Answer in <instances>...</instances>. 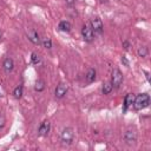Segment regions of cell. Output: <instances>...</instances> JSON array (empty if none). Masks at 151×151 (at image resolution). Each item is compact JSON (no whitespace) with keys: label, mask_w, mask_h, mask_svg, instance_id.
Returning a JSON list of instances; mask_svg holds the SVG:
<instances>
[{"label":"cell","mask_w":151,"mask_h":151,"mask_svg":"<svg viewBox=\"0 0 151 151\" xmlns=\"http://www.w3.org/2000/svg\"><path fill=\"white\" fill-rule=\"evenodd\" d=\"M13 94H14V97L15 98H21V96H22V86L21 85H19V86H17L15 88H14V91H13Z\"/></svg>","instance_id":"18"},{"label":"cell","mask_w":151,"mask_h":151,"mask_svg":"<svg viewBox=\"0 0 151 151\" xmlns=\"http://www.w3.org/2000/svg\"><path fill=\"white\" fill-rule=\"evenodd\" d=\"M122 63H123L125 66H129V60L126 59V57H125V55H123V57H122Z\"/></svg>","instance_id":"21"},{"label":"cell","mask_w":151,"mask_h":151,"mask_svg":"<svg viewBox=\"0 0 151 151\" xmlns=\"http://www.w3.org/2000/svg\"><path fill=\"white\" fill-rule=\"evenodd\" d=\"M31 60H32V63H33L34 65H38V64L41 61L40 55H39L38 53H35V52H33V53L31 54Z\"/></svg>","instance_id":"17"},{"label":"cell","mask_w":151,"mask_h":151,"mask_svg":"<svg viewBox=\"0 0 151 151\" xmlns=\"http://www.w3.org/2000/svg\"><path fill=\"white\" fill-rule=\"evenodd\" d=\"M91 27H92V29L96 32V33H101L103 32V21L99 19V18H93L92 20H91Z\"/></svg>","instance_id":"6"},{"label":"cell","mask_w":151,"mask_h":151,"mask_svg":"<svg viewBox=\"0 0 151 151\" xmlns=\"http://www.w3.org/2000/svg\"><path fill=\"white\" fill-rule=\"evenodd\" d=\"M137 53H138V57H140V58H145V57L147 55V47H145V46L139 47L138 51H137Z\"/></svg>","instance_id":"16"},{"label":"cell","mask_w":151,"mask_h":151,"mask_svg":"<svg viewBox=\"0 0 151 151\" xmlns=\"http://www.w3.org/2000/svg\"><path fill=\"white\" fill-rule=\"evenodd\" d=\"M27 37H28V40H31L34 45H39V44H40L39 34H38L34 29H29V31L27 32Z\"/></svg>","instance_id":"9"},{"label":"cell","mask_w":151,"mask_h":151,"mask_svg":"<svg viewBox=\"0 0 151 151\" xmlns=\"http://www.w3.org/2000/svg\"><path fill=\"white\" fill-rule=\"evenodd\" d=\"M136 140H137V132H136V130H132V129L126 130L125 133H124V142H125V144L132 145V144L136 143Z\"/></svg>","instance_id":"5"},{"label":"cell","mask_w":151,"mask_h":151,"mask_svg":"<svg viewBox=\"0 0 151 151\" xmlns=\"http://www.w3.org/2000/svg\"><path fill=\"white\" fill-rule=\"evenodd\" d=\"M2 66H4V70L7 72V73H9L12 70H13V67H14V61H13V59L12 58H6L5 60H4V64H2Z\"/></svg>","instance_id":"11"},{"label":"cell","mask_w":151,"mask_h":151,"mask_svg":"<svg viewBox=\"0 0 151 151\" xmlns=\"http://www.w3.org/2000/svg\"><path fill=\"white\" fill-rule=\"evenodd\" d=\"M73 137H74V132L72 127H65L61 132V142L63 144L70 145L73 142Z\"/></svg>","instance_id":"2"},{"label":"cell","mask_w":151,"mask_h":151,"mask_svg":"<svg viewBox=\"0 0 151 151\" xmlns=\"http://www.w3.org/2000/svg\"><path fill=\"white\" fill-rule=\"evenodd\" d=\"M1 37H2V33H1V31H0V39H1Z\"/></svg>","instance_id":"25"},{"label":"cell","mask_w":151,"mask_h":151,"mask_svg":"<svg viewBox=\"0 0 151 151\" xmlns=\"http://www.w3.org/2000/svg\"><path fill=\"white\" fill-rule=\"evenodd\" d=\"M50 127H51V123L48 120H44L41 123V125L39 126V130H38L39 136H46L50 132Z\"/></svg>","instance_id":"8"},{"label":"cell","mask_w":151,"mask_h":151,"mask_svg":"<svg viewBox=\"0 0 151 151\" xmlns=\"http://www.w3.org/2000/svg\"><path fill=\"white\" fill-rule=\"evenodd\" d=\"M123 83V74L118 68H113L112 77H111V84L114 88H119Z\"/></svg>","instance_id":"3"},{"label":"cell","mask_w":151,"mask_h":151,"mask_svg":"<svg viewBox=\"0 0 151 151\" xmlns=\"http://www.w3.org/2000/svg\"><path fill=\"white\" fill-rule=\"evenodd\" d=\"M150 104V96L147 93H142V94H138L134 100H133V106L136 110H143V109H146Z\"/></svg>","instance_id":"1"},{"label":"cell","mask_w":151,"mask_h":151,"mask_svg":"<svg viewBox=\"0 0 151 151\" xmlns=\"http://www.w3.org/2000/svg\"><path fill=\"white\" fill-rule=\"evenodd\" d=\"M66 92H67V86L64 84V83H60L58 86H57V88H55V91H54V94H55V98H58V99H60V98H63L65 94H66Z\"/></svg>","instance_id":"7"},{"label":"cell","mask_w":151,"mask_h":151,"mask_svg":"<svg viewBox=\"0 0 151 151\" xmlns=\"http://www.w3.org/2000/svg\"><path fill=\"white\" fill-rule=\"evenodd\" d=\"M42 45H44L45 48H48V50H50V48L52 47V41H51V39H50V38H44Z\"/></svg>","instance_id":"19"},{"label":"cell","mask_w":151,"mask_h":151,"mask_svg":"<svg viewBox=\"0 0 151 151\" xmlns=\"http://www.w3.org/2000/svg\"><path fill=\"white\" fill-rule=\"evenodd\" d=\"M74 2H76V0H66V5L70 7H72L74 5Z\"/></svg>","instance_id":"23"},{"label":"cell","mask_w":151,"mask_h":151,"mask_svg":"<svg viewBox=\"0 0 151 151\" xmlns=\"http://www.w3.org/2000/svg\"><path fill=\"white\" fill-rule=\"evenodd\" d=\"M5 123H6V119H5V116L4 114H0V130L5 126Z\"/></svg>","instance_id":"20"},{"label":"cell","mask_w":151,"mask_h":151,"mask_svg":"<svg viewBox=\"0 0 151 151\" xmlns=\"http://www.w3.org/2000/svg\"><path fill=\"white\" fill-rule=\"evenodd\" d=\"M81 35H83V39H84L86 42H91V41H93V39H94V34H93V29H92L91 25L86 24V25L83 26V28H81Z\"/></svg>","instance_id":"4"},{"label":"cell","mask_w":151,"mask_h":151,"mask_svg":"<svg viewBox=\"0 0 151 151\" xmlns=\"http://www.w3.org/2000/svg\"><path fill=\"white\" fill-rule=\"evenodd\" d=\"M96 78H97V72H96V70L94 68H88V71H87V73H86V80H87V83H93L94 80H96Z\"/></svg>","instance_id":"12"},{"label":"cell","mask_w":151,"mask_h":151,"mask_svg":"<svg viewBox=\"0 0 151 151\" xmlns=\"http://www.w3.org/2000/svg\"><path fill=\"white\" fill-rule=\"evenodd\" d=\"M123 47L127 51V50L130 48V42H129V41H123Z\"/></svg>","instance_id":"22"},{"label":"cell","mask_w":151,"mask_h":151,"mask_svg":"<svg viewBox=\"0 0 151 151\" xmlns=\"http://www.w3.org/2000/svg\"><path fill=\"white\" fill-rule=\"evenodd\" d=\"M133 100H134V97L132 94H126L125 96V99H124V105H123V112L125 113L127 111V109L133 104Z\"/></svg>","instance_id":"10"},{"label":"cell","mask_w":151,"mask_h":151,"mask_svg":"<svg viewBox=\"0 0 151 151\" xmlns=\"http://www.w3.org/2000/svg\"><path fill=\"white\" fill-rule=\"evenodd\" d=\"M144 73H145V77H146V79H147V81L150 80V77H149V73L146 72V71H144Z\"/></svg>","instance_id":"24"},{"label":"cell","mask_w":151,"mask_h":151,"mask_svg":"<svg viewBox=\"0 0 151 151\" xmlns=\"http://www.w3.org/2000/svg\"><path fill=\"white\" fill-rule=\"evenodd\" d=\"M44 88H45V81L41 79H38L34 84V90L37 92H41V91H44Z\"/></svg>","instance_id":"14"},{"label":"cell","mask_w":151,"mask_h":151,"mask_svg":"<svg viewBox=\"0 0 151 151\" xmlns=\"http://www.w3.org/2000/svg\"><path fill=\"white\" fill-rule=\"evenodd\" d=\"M58 28L60 31H63V32H70L71 31V24L68 21H66V20H63V21L59 22Z\"/></svg>","instance_id":"13"},{"label":"cell","mask_w":151,"mask_h":151,"mask_svg":"<svg viewBox=\"0 0 151 151\" xmlns=\"http://www.w3.org/2000/svg\"><path fill=\"white\" fill-rule=\"evenodd\" d=\"M112 88H113V86L111 83H104L103 87H101V92H103V94H109L112 91Z\"/></svg>","instance_id":"15"},{"label":"cell","mask_w":151,"mask_h":151,"mask_svg":"<svg viewBox=\"0 0 151 151\" xmlns=\"http://www.w3.org/2000/svg\"><path fill=\"white\" fill-rule=\"evenodd\" d=\"M0 96H1V94H0Z\"/></svg>","instance_id":"26"}]
</instances>
